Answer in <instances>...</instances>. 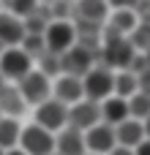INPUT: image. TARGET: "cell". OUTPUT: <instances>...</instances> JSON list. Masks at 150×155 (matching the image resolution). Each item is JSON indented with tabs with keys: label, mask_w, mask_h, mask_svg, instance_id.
Segmentation results:
<instances>
[{
	"label": "cell",
	"mask_w": 150,
	"mask_h": 155,
	"mask_svg": "<svg viewBox=\"0 0 150 155\" xmlns=\"http://www.w3.org/2000/svg\"><path fill=\"white\" fill-rule=\"evenodd\" d=\"M82 93H85V101H93V104H101V101L112 98V93H115V71L96 63L82 76Z\"/></svg>",
	"instance_id": "cell-1"
},
{
	"label": "cell",
	"mask_w": 150,
	"mask_h": 155,
	"mask_svg": "<svg viewBox=\"0 0 150 155\" xmlns=\"http://www.w3.org/2000/svg\"><path fill=\"white\" fill-rule=\"evenodd\" d=\"M16 90H19V95H22V101L27 104V106H41L44 101H49L52 98V79H46L38 68H33L25 79H19L16 84H14Z\"/></svg>",
	"instance_id": "cell-2"
},
{
	"label": "cell",
	"mask_w": 150,
	"mask_h": 155,
	"mask_svg": "<svg viewBox=\"0 0 150 155\" xmlns=\"http://www.w3.org/2000/svg\"><path fill=\"white\" fill-rule=\"evenodd\" d=\"M33 125L49 131V134H60L66 125H68V106L57 104L55 98L44 101L41 106L33 109Z\"/></svg>",
	"instance_id": "cell-3"
},
{
	"label": "cell",
	"mask_w": 150,
	"mask_h": 155,
	"mask_svg": "<svg viewBox=\"0 0 150 155\" xmlns=\"http://www.w3.org/2000/svg\"><path fill=\"white\" fill-rule=\"evenodd\" d=\"M33 68H36V63H33L19 46L3 49V52H0V76H3L8 84H16V82L25 79Z\"/></svg>",
	"instance_id": "cell-4"
},
{
	"label": "cell",
	"mask_w": 150,
	"mask_h": 155,
	"mask_svg": "<svg viewBox=\"0 0 150 155\" xmlns=\"http://www.w3.org/2000/svg\"><path fill=\"white\" fill-rule=\"evenodd\" d=\"M19 150L25 155H55V134L33 125V123L30 125H22Z\"/></svg>",
	"instance_id": "cell-5"
},
{
	"label": "cell",
	"mask_w": 150,
	"mask_h": 155,
	"mask_svg": "<svg viewBox=\"0 0 150 155\" xmlns=\"http://www.w3.org/2000/svg\"><path fill=\"white\" fill-rule=\"evenodd\" d=\"M96 63H98V54H96V52H90V49L74 44L66 54H60V74L82 79V76H85Z\"/></svg>",
	"instance_id": "cell-6"
},
{
	"label": "cell",
	"mask_w": 150,
	"mask_h": 155,
	"mask_svg": "<svg viewBox=\"0 0 150 155\" xmlns=\"http://www.w3.org/2000/svg\"><path fill=\"white\" fill-rule=\"evenodd\" d=\"M44 44H46V52H52V54H66V52L77 44L74 22H49V27L44 30Z\"/></svg>",
	"instance_id": "cell-7"
},
{
	"label": "cell",
	"mask_w": 150,
	"mask_h": 155,
	"mask_svg": "<svg viewBox=\"0 0 150 155\" xmlns=\"http://www.w3.org/2000/svg\"><path fill=\"white\" fill-rule=\"evenodd\" d=\"M101 123V106L93 101H79L74 106H68V128L85 134L90 128H96Z\"/></svg>",
	"instance_id": "cell-8"
},
{
	"label": "cell",
	"mask_w": 150,
	"mask_h": 155,
	"mask_svg": "<svg viewBox=\"0 0 150 155\" xmlns=\"http://www.w3.org/2000/svg\"><path fill=\"white\" fill-rule=\"evenodd\" d=\"M115 147H118V142H115V128L98 123L96 128L85 131V150L90 155H109Z\"/></svg>",
	"instance_id": "cell-9"
},
{
	"label": "cell",
	"mask_w": 150,
	"mask_h": 155,
	"mask_svg": "<svg viewBox=\"0 0 150 155\" xmlns=\"http://www.w3.org/2000/svg\"><path fill=\"white\" fill-rule=\"evenodd\" d=\"M107 19H109V3H101V0H82V3H74V16H71V22L104 27Z\"/></svg>",
	"instance_id": "cell-10"
},
{
	"label": "cell",
	"mask_w": 150,
	"mask_h": 155,
	"mask_svg": "<svg viewBox=\"0 0 150 155\" xmlns=\"http://www.w3.org/2000/svg\"><path fill=\"white\" fill-rule=\"evenodd\" d=\"M52 98H55L57 104H63V106H74V104H79V101H85L82 79L60 74V76L52 82Z\"/></svg>",
	"instance_id": "cell-11"
},
{
	"label": "cell",
	"mask_w": 150,
	"mask_h": 155,
	"mask_svg": "<svg viewBox=\"0 0 150 155\" xmlns=\"http://www.w3.org/2000/svg\"><path fill=\"white\" fill-rule=\"evenodd\" d=\"M25 38V25L22 19L11 16L8 11L0 8V49H14Z\"/></svg>",
	"instance_id": "cell-12"
},
{
	"label": "cell",
	"mask_w": 150,
	"mask_h": 155,
	"mask_svg": "<svg viewBox=\"0 0 150 155\" xmlns=\"http://www.w3.org/2000/svg\"><path fill=\"white\" fill-rule=\"evenodd\" d=\"M112 30H118L120 35H131L134 33V27L139 25V16H137V11H134V3H118V8L109 14V22H107Z\"/></svg>",
	"instance_id": "cell-13"
},
{
	"label": "cell",
	"mask_w": 150,
	"mask_h": 155,
	"mask_svg": "<svg viewBox=\"0 0 150 155\" xmlns=\"http://www.w3.org/2000/svg\"><path fill=\"white\" fill-rule=\"evenodd\" d=\"M55 155H87L85 134H79V131L66 125L60 134H55Z\"/></svg>",
	"instance_id": "cell-14"
},
{
	"label": "cell",
	"mask_w": 150,
	"mask_h": 155,
	"mask_svg": "<svg viewBox=\"0 0 150 155\" xmlns=\"http://www.w3.org/2000/svg\"><path fill=\"white\" fill-rule=\"evenodd\" d=\"M115 142H118V147H126V150H137L142 142H145V128H142V123L139 120H126V123H120L118 128H115Z\"/></svg>",
	"instance_id": "cell-15"
},
{
	"label": "cell",
	"mask_w": 150,
	"mask_h": 155,
	"mask_svg": "<svg viewBox=\"0 0 150 155\" xmlns=\"http://www.w3.org/2000/svg\"><path fill=\"white\" fill-rule=\"evenodd\" d=\"M25 112H27V104L22 101L19 90H16L14 84H5V87H3V93H0V117L19 120Z\"/></svg>",
	"instance_id": "cell-16"
},
{
	"label": "cell",
	"mask_w": 150,
	"mask_h": 155,
	"mask_svg": "<svg viewBox=\"0 0 150 155\" xmlns=\"http://www.w3.org/2000/svg\"><path fill=\"white\" fill-rule=\"evenodd\" d=\"M98 106H101V123L109 125V128H118L120 123L128 120V101H123V98L112 95V98L101 101Z\"/></svg>",
	"instance_id": "cell-17"
},
{
	"label": "cell",
	"mask_w": 150,
	"mask_h": 155,
	"mask_svg": "<svg viewBox=\"0 0 150 155\" xmlns=\"http://www.w3.org/2000/svg\"><path fill=\"white\" fill-rule=\"evenodd\" d=\"M19 134H22V123H19V120L0 117V150H3V153L19 147Z\"/></svg>",
	"instance_id": "cell-18"
},
{
	"label": "cell",
	"mask_w": 150,
	"mask_h": 155,
	"mask_svg": "<svg viewBox=\"0 0 150 155\" xmlns=\"http://www.w3.org/2000/svg\"><path fill=\"white\" fill-rule=\"evenodd\" d=\"M139 93V84H137V76L131 74V71H118L115 74V98H123V101H128L131 95H137Z\"/></svg>",
	"instance_id": "cell-19"
},
{
	"label": "cell",
	"mask_w": 150,
	"mask_h": 155,
	"mask_svg": "<svg viewBox=\"0 0 150 155\" xmlns=\"http://www.w3.org/2000/svg\"><path fill=\"white\" fill-rule=\"evenodd\" d=\"M128 117L131 120H148L150 117V95L145 93H137V95H131L128 98Z\"/></svg>",
	"instance_id": "cell-20"
},
{
	"label": "cell",
	"mask_w": 150,
	"mask_h": 155,
	"mask_svg": "<svg viewBox=\"0 0 150 155\" xmlns=\"http://www.w3.org/2000/svg\"><path fill=\"white\" fill-rule=\"evenodd\" d=\"M128 41H131V46H134L139 54L150 52V22H139V25L134 27V33L128 35Z\"/></svg>",
	"instance_id": "cell-21"
},
{
	"label": "cell",
	"mask_w": 150,
	"mask_h": 155,
	"mask_svg": "<svg viewBox=\"0 0 150 155\" xmlns=\"http://www.w3.org/2000/svg\"><path fill=\"white\" fill-rule=\"evenodd\" d=\"M36 5H38L36 0H8V3H3L0 8H3V11H8L11 16H16V19H22V22H25V19L36 11Z\"/></svg>",
	"instance_id": "cell-22"
},
{
	"label": "cell",
	"mask_w": 150,
	"mask_h": 155,
	"mask_svg": "<svg viewBox=\"0 0 150 155\" xmlns=\"http://www.w3.org/2000/svg\"><path fill=\"white\" fill-rule=\"evenodd\" d=\"M36 63H38V71H41V74H44L46 79H52V82H55V79L60 76V54L44 52V54H41V57H38Z\"/></svg>",
	"instance_id": "cell-23"
},
{
	"label": "cell",
	"mask_w": 150,
	"mask_h": 155,
	"mask_svg": "<svg viewBox=\"0 0 150 155\" xmlns=\"http://www.w3.org/2000/svg\"><path fill=\"white\" fill-rule=\"evenodd\" d=\"M19 49H22V52H25V54H27V57L36 63V60H38L44 52H46L44 35H25V38H22V44H19Z\"/></svg>",
	"instance_id": "cell-24"
},
{
	"label": "cell",
	"mask_w": 150,
	"mask_h": 155,
	"mask_svg": "<svg viewBox=\"0 0 150 155\" xmlns=\"http://www.w3.org/2000/svg\"><path fill=\"white\" fill-rule=\"evenodd\" d=\"M137 84H139V93L150 95V68H148V71H142V74L137 76Z\"/></svg>",
	"instance_id": "cell-25"
},
{
	"label": "cell",
	"mask_w": 150,
	"mask_h": 155,
	"mask_svg": "<svg viewBox=\"0 0 150 155\" xmlns=\"http://www.w3.org/2000/svg\"><path fill=\"white\" fill-rule=\"evenodd\" d=\"M134 155H150V139H145V142L134 150Z\"/></svg>",
	"instance_id": "cell-26"
},
{
	"label": "cell",
	"mask_w": 150,
	"mask_h": 155,
	"mask_svg": "<svg viewBox=\"0 0 150 155\" xmlns=\"http://www.w3.org/2000/svg\"><path fill=\"white\" fill-rule=\"evenodd\" d=\"M109 155H134V150H126V147H115Z\"/></svg>",
	"instance_id": "cell-27"
},
{
	"label": "cell",
	"mask_w": 150,
	"mask_h": 155,
	"mask_svg": "<svg viewBox=\"0 0 150 155\" xmlns=\"http://www.w3.org/2000/svg\"><path fill=\"white\" fill-rule=\"evenodd\" d=\"M142 128H145V139H150V117L142 120Z\"/></svg>",
	"instance_id": "cell-28"
},
{
	"label": "cell",
	"mask_w": 150,
	"mask_h": 155,
	"mask_svg": "<svg viewBox=\"0 0 150 155\" xmlns=\"http://www.w3.org/2000/svg\"><path fill=\"white\" fill-rule=\"evenodd\" d=\"M5 155H25V153H22V150L16 147V150H8V153H5Z\"/></svg>",
	"instance_id": "cell-29"
},
{
	"label": "cell",
	"mask_w": 150,
	"mask_h": 155,
	"mask_svg": "<svg viewBox=\"0 0 150 155\" xmlns=\"http://www.w3.org/2000/svg\"><path fill=\"white\" fill-rule=\"evenodd\" d=\"M5 84H8V82H5V79L0 76V93H3V87H5Z\"/></svg>",
	"instance_id": "cell-30"
},
{
	"label": "cell",
	"mask_w": 150,
	"mask_h": 155,
	"mask_svg": "<svg viewBox=\"0 0 150 155\" xmlns=\"http://www.w3.org/2000/svg\"><path fill=\"white\" fill-rule=\"evenodd\" d=\"M145 57H148V65H150V52H145Z\"/></svg>",
	"instance_id": "cell-31"
},
{
	"label": "cell",
	"mask_w": 150,
	"mask_h": 155,
	"mask_svg": "<svg viewBox=\"0 0 150 155\" xmlns=\"http://www.w3.org/2000/svg\"><path fill=\"white\" fill-rule=\"evenodd\" d=\"M0 155H5V153H3V150H0Z\"/></svg>",
	"instance_id": "cell-32"
},
{
	"label": "cell",
	"mask_w": 150,
	"mask_h": 155,
	"mask_svg": "<svg viewBox=\"0 0 150 155\" xmlns=\"http://www.w3.org/2000/svg\"><path fill=\"white\" fill-rule=\"evenodd\" d=\"M0 52H3V49H0Z\"/></svg>",
	"instance_id": "cell-33"
},
{
	"label": "cell",
	"mask_w": 150,
	"mask_h": 155,
	"mask_svg": "<svg viewBox=\"0 0 150 155\" xmlns=\"http://www.w3.org/2000/svg\"><path fill=\"white\" fill-rule=\"evenodd\" d=\"M87 155H90V153H87Z\"/></svg>",
	"instance_id": "cell-34"
}]
</instances>
